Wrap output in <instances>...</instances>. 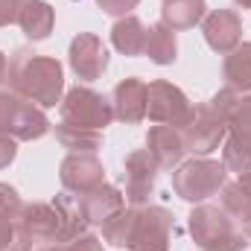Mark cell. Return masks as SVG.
<instances>
[{
	"instance_id": "11",
	"label": "cell",
	"mask_w": 251,
	"mask_h": 251,
	"mask_svg": "<svg viewBox=\"0 0 251 251\" xmlns=\"http://www.w3.org/2000/svg\"><path fill=\"white\" fill-rule=\"evenodd\" d=\"M59 178H62V187L73 196H85L94 187L105 184V167L97 155H88V152H70L59 167Z\"/></svg>"
},
{
	"instance_id": "10",
	"label": "cell",
	"mask_w": 251,
	"mask_h": 251,
	"mask_svg": "<svg viewBox=\"0 0 251 251\" xmlns=\"http://www.w3.org/2000/svg\"><path fill=\"white\" fill-rule=\"evenodd\" d=\"M123 170H126V201L131 207L149 204V196H152L155 181H158V173H161V167L155 164V158L146 149H134V152L126 155Z\"/></svg>"
},
{
	"instance_id": "13",
	"label": "cell",
	"mask_w": 251,
	"mask_h": 251,
	"mask_svg": "<svg viewBox=\"0 0 251 251\" xmlns=\"http://www.w3.org/2000/svg\"><path fill=\"white\" fill-rule=\"evenodd\" d=\"M201 32L213 53L228 56L231 50H237L243 44V18L234 9H213L204 15Z\"/></svg>"
},
{
	"instance_id": "35",
	"label": "cell",
	"mask_w": 251,
	"mask_h": 251,
	"mask_svg": "<svg viewBox=\"0 0 251 251\" xmlns=\"http://www.w3.org/2000/svg\"><path fill=\"white\" fill-rule=\"evenodd\" d=\"M240 184L251 190V170H249V173H243V176H240Z\"/></svg>"
},
{
	"instance_id": "22",
	"label": "cell",
	"mask_w": 251,
	"mask_h": 251,
	"mask_svg": "<svg viewBox=\"0 0 251 251\" xmlns=\"http://www.w3.org/2000/svg\"><path fill=\"white\" fill-rule=\"evenodd\" d=\"M143 56H149V62H155V64H173L176 59H178L176 29H170L167 24H155V26H149Z\"/></svg>"
},
{
	"instance_id": "7",
	"label": "cell",
	"mask_w": 251,
	"mask_h": 251,
	"mask_svg": "<svg viewBox=\"0 0 251 251\" xmlns=\"http://www.w3.org/2000/svg\"><path fill=\"white\" fill-rule=\"evenodd\" d=\"M173 237H176V216L161 204H143L137 207L128 251H170Z\"/></svg>"
},
{
	"instance_id": "9",
	"label": "cell",
	"mask_w": 251,
	"mask_h": 251,
	"mask_svg": "<svg viewBox=\"0 0 251 251\" xmlns=\"http://www.w3.org/2000/svg\"><path fill=\"white\" fill-rule=\"evenodd\" d=\"M18 234L29 243H62V216L53 201H24L18 216Z\"/></svg>"
},
{
	"instance_id": "33",
	"label": "cell",
	"mask_w": 251,
	"mask_h": 251,
	"mask_svg": "<svg viewBox=\"0 0 251 251\" xmlns=\"http://www.w3.org/2000/svg\"><path fill=\"white\" fill-rule=\"evenodd\" d=\"M18 155V140L6 131H0V170H6Z\"/></svg>"
},
{
	"instance_id": "20",
	"label": "cell",
	"mask_w": 251,
	"mask_h": 251,
	"mask_svg": "<svg viewBox=\"0 0 251 251\" xmlns=\"http://www.w3.org/2000/svg\"><path fill=\"white\" fill-rule=\"evenodd\" d=\"M222 73H225L228 88H234L240 94L251 91V41H243L237 50H231L225 56Z\"/></svg>"
},
{
	"instance_id": "6",
	"label": "cell",
	"mask_w": 251,
	"mask_h": 251,
	"mask_svg": "<svg viewBox=\"0 0 251 251\" xmlns=\"http://www.w3.org/2000/svg\"><path fill=\"white\" fill-rule=\"evenodd\" d=\"M181 134H184V146H187L190 155L204 158L213 149H219V143L228 134V123L210 102H199V105H193L190 120L184 123Z\"/></svg>"
},
{
	"instance_id": "32",
	"label": "cell",
	"mask_w": 251,
	"mask_h": 251,
	"mask_svg": "<svg viewBox=\"0 0 251 251\" xmlns=\"http://www.w3.org/2000/svg\"><path fill=\"white\" fill-rule=\"evenodd\" d=\"M18 243V222L9 216H0V251H12Z\"/></svg>"
},
{
	"instance_id": "30",
	"label": "cell",
	"mask_w": 251,
	"mask_h": 251,
	"mask_svg": "<svg viewBox=\"0 0 251 251\" xmlns=\"http://www.w3.org/2000/svg\"><path fill=\"white\" fill-rule=\"evenodd\" d=\"M29 3H32V0H0V26L18 24L21 12H24Z\"/></svg>"
},
{
	"instance_id": "25",
	"label": "cell",
	"mask_w": 251,
	"mask_h": 251,
	"mask_svg": "<svg viewBox=\"0 0 251 251\" xmlns=\"http://www.w3.org/2000/svg\"><path fill=\"white\" fill-rule=\"evenodd\" d=\"M225 123H228V137H234L240 146H246L251 152V94L237 97V102L231 105Z\"/></svg>"
},
{
	"instance_id": "31",
	"label": "cell",
	"mask_w": 251,
	"mask_h": 251,
	"mask_svg": "<svg viewBox=\"0 0 251 251\" xmlns=\"http://www.w3.org/2000/svg\"><path fill=\"white\" fill-rule=\"evenodd\" d=\"M140 0H97V6L105 12V15H111V18H126V15H131V9L137 6Z\"/></svg>"
},
{
	"instance_id": "23",
	"label": "cell",
	"mask_w": 251,
	"mask_h": 251,
	"mask_svg": "<svg viewBox=\"0 0 251 251\" xmlns=\"http://www.w3.org/2000/svg\"><path fill=\"white\" fill-rule=\"evenodd\" d=\"M56 140L62 143L64 149H70V152L97 155V149H102V131L82 128V126H70V123H64V120L56 126Z\"/></svg>"
},
{
	"instance_id": "26",
	"label": "cell",
	"mask_w": 251,
	"mask_h": 251,
	"mask_svg": "<svg viewBox=\"0 0 251 251\" xmlns=\"http://www.w3.org/2000/svg\"><path fill=\"white\" fill-rule=\"evenodd\" d=\"M219 199H222V210L234 219V222H249L251 219V190L243 187L240 181H225L219 190Z\"/></svg>"
},
{
	"instance_id": "21",
	"label": "cell",
	"mask_w": 251,
	"mask_h": 251,
	"mask_svg": "<svg viewBox=\"0 0 251 251\" xmlns=\"http://www.w3.org/2000/svg\"><path fill=\"white\" fill-rule=\"evenodd\" d=\"M53 204H56V210L62 216V243L76 240L79 234L88 231V219H85V210L79 204V196H73V193L64 190V193H59L53 199Z\"/></svg>"
},
{
	"instance_id": "36",
	"label": "cell",
	"mask_w": 251,
	"mask_h": 251,
	"mask_svg": "<svg viewBox=\"0 0 251 251\" xmlns=\"http://www.w3.org/2000/svg\"><path fill=\"white\" fill-rule=\"evenodd\" d=\"M243 234H246V240H249V243H251V219H249V222H246V225H243Z\"/></svg>"
},
{
	"instance_id": "15",
	"label": "cell",
	"mask_w": 251,
	"mask_h": 251,
	"mask_svg": "<svg viewBox=\"0 0 251 251\" xmlns=\"http://www.w3.org/2000/svg\"><path fill=\"white\" fill-rule=\"evenodd\" d=\"M111 108H114V120L126 126L146 120V82L137 76L117 82L111 91Z\"/></svg>"
},
{
	"instance_id": "24",
	"label": "cell",
	"mask_w": 251,
	"mask_h": 251,
	"mask_svg": "<svg viewBox=\"0 0 251 251\" xmlns=\"http://www.w3.org/2000/svg\"><path fill=\"white\" fill-rule=\"evenodd\" d=\"M134 219H137V207H120L114 216H108L100 228H102V240L111 243L114 249H128L131 243V231H134Z\"/></svg>"
},
{
	"instance_id": "16",
	"label": "cell",
	"mask_w": 251,
	"mask_h": 251,
	"mask_svg": "<svg viewBox=\"0 0 251 251\" xmlns=\"http://www.w3.org/2000/svg\"><path fill=\"white\" fill-rule=\"evenodd\" d=\"M79 204L85 210L88 225H102L108 216H114L120 207H126V196L114 184H100V187H94L91 193L79 196Z\"/></svg>"
},
{
	"instance_id": "17",
	"label": "cell",
	"mask_w": 251,
	"mask_h": 251,
	"mask_svg": "<svg viewBox=\"0 0 251 251\" xmlns=\"http://www.w3.org/2000/svg\"><path fill=\"white\" fill-rule=\"evenodd\" d=\"M146 24L137 18V15H126V18H117L114 26H111V44L117 53L123 56H143L146 50Z\"/></svg>"
},
{
	"instance_id": "3",
	"label": "cell",
	"mask_w": 251,
	"mask_h": 251,
	"mask_svg": "<svg viewBox=\"0 0 251 251\" xmlns=\"http://www.w3.org/2000/svg\"><path fill=\"white\" fill-rule=\"evenodd\" d=\"M225 181H228L225 164L210 161V158H190L173 170V190L178 199H184L190 204L207 201L210 196H216L222 190Z\"/></svg>"
},
{
	"instance_id": "4",
	"label": "cell",
	"mask_w": 251,
	"mask_h": 251,
	"mask_svg": "<svg viewBox=\"0 0 251 251\" xmlns=\"http://www.w3.org/2000/svg\"><path fill=\"white\" fill-rule=\"evenodd\" d=\"M53 128L44 108L18 97L15 91H0V131L12 134L15 140H38Z\"/></svg>"
},
{
	"instance_id": "29",
	"label": "cell",
	"mask_w": 251,
	"mask_h": 251,
	"mask_svg": "<svg viewBox=\"0 0 251 251\" xmlns=\"http://www.w3.org/2000/svg\"><path fill=\"white\" fill-rule=\"evenodd\" d=\"M21 210H24V199H21V193L12 187V184H3V181H0V216H9V219L18 222Z\"/></svg>"
},
{
	"instance_id": "14",
	"label": "cell",
	"mask_w": 251,
	"mask_h": 251,
	"mask_svg": "<svg viewBox=\"0 0 251 251\" xmlns=\"http://www.w3.org/2000/svg\"><path fill=\"white\" fill-rule=\"evenodd\" d=\"M146 152L155 158V164L161 170H176L184 161V155H187L181 128L161 126V123L149 126V131H146Z\"/></svg>"
},
{
	"instance_id": "34",
	"label": "cell",
	"mask_w": 251,
	"mask_h": 251,
	"mask_svg": "<svg viewBox=\"0 0 251 251\" xmlns=\"http://www.w3.org/2000/svg\"><path fill=\"white\" fill-rule=\"evenodd\" d=\"M6 73H9V62H6V56H3V50H0V85L6 82Z\"/></svg>"
},
{
	"instance_id": "2",
	"label": "cell",
	"mask_w": 251,
	"mask_h": 251,
	"mask_svg": "<svg viewBox=\"0 0 251 251\" xmlns=\"http://www.w3.org/2000/svg\"><path fill=\"white\" fill-rule=\"evenodd\" d=\"M187 228L199 251H246V234L234 228V219L216 204H196L187 216Z\"/></svg>"
},
{
	"instance_id": "19",
	"label": "cell",
	"mask_w": 251,
	"mask_h": 251,
	"mask_svg": "<svg viewBox=\"0 0 251 251\" xmlns=\"http://www.w3.org/2000/svg\"><path fill=\"white\" fill-rule=\"evenodd\" d=\"M18 24H21L24 35H26L29 41H44V38H50V32H53V26H56V9H53L47 0H32V3L21 12Z\"/></svg>"
},
{
	"instance_id": "12",
	"label": "cell",
	"mask_w": 251,
	"mask_h": 251,
	"mask_svg": "<svg viewBox=\"0 0 251 251\" xmlns=\"http://www.w3.org/2000/svg\"><path fill=\"white\" fill-rule=\"evenodd\" d=\"M67 62L70 70L82 79V82H94L105 73L108 67V50L102 44L100 35L94 32H79L73 41H70V50H67Z\"/></svg>"
},
{
	"instance_id": "1",
	"label": "cell",
	"mask_w": 251,
	"mask_h": 251,
	"mask_svg": "<svg viewBox=\"0 0 251 251\" xmlns=\"http://www.w3.org/2000/svg\"><path fill=\"white\" fill-rule=\"evenodd\" d=\"M6 82L18 97L35 102L38 108H56L64 94V67L53 56H38L35 50L21 47L9 59Z\"/></svg>"
},
{
	"instance_id": "5",
	"label": "cell",
	"mask_w": 251,
	"mask_h": 251,
	"mask_svg": "<svg viewBox=\"0 0 251 251\" xmlns=\"http://www.w3.org/2000/svg\"><path fill=\"white\" fill-rule=\"evenodd\" d=\"M62 108V120L70 126H82V128H94V131H102L105 126H111L114 120V108H111V100L97 94L94 88L88 85H76L64 94V100L59 102Z\"/></svg>"
},
{
	"instance_id": "28",
	"label": "cell",
	"mask_w": 251,
	"mask_h": 251,
	"mask_svg": "<svg viewBox=\"0 0 251 251\" xmlns=\"http://www.w3.org/2000/svg\"><path fill=\"white\" fill-rule=\"evenodd\" d=\"M32 251H105L102 249V240L97 234H79L76 240H67V243H50V246H41V249Z\"/></svg>"
},
{
	"instance_id": "18",
	"label": "cell",
	"mask_w": 251,
	"mask_h": 251,
	"mask_svg": "<svg viewBox=\"0 0 251 251\" xmlns=\"http://www.w3.org/2000/svg\"><path fill=\"white\" fill-rule=\"evenodd\" d=\"M204 0H164L161 6V24H167L170 29H193L196 24L204 21Z\"/></svg>"
},
{
	"instance_id": "37",
	"label": "cell",
	"mask_w": 251,
	"mask_h": 251,
	"mask_svg": "<svg viewBox=\"0 0 251 251\" xmlns=\"http://www.w3.org/2000/svg\"><path fill=\"white\" fill-rule=\"evenodd\" d=\"M234 3H237L240 9H251V0H234Z\"/></svg>"
},
{
	"instance_id": "8",
	"label": "cell",
	"mask_w": 251,
	"mask_h": 251,
	"mask_svg": "<svg viewBox=\"0 0 251 251\" xmlns=\"http://www.w3.org/2000/svg\"><path fill=\"white\" fill-rule=\"evenodd\" d=\"M190 111H193V102L178 85H173L167 79H155L146 85V117H149V123L184 128V123L190 120Z\"/></svg>"
},
{
	"instance_id": "27",
	"label": "cell",
	"mask_w": 251,
	"mask_h": 251,
	"mask_svg": "<svg viewBox=\"0 0 251 251\" xmlns=\"http://www.w3.org/2000/svg\"><path fill=\"white\" fill-rule=\"evenodd\" d=\"M222 164H225L228 173L243 176V173L251 170V152L246 146H240L234 137H225V140H222Z\"/></svg>"
}]
</instances>
